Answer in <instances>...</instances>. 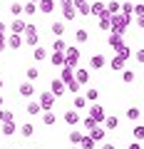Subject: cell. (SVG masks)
Listing matches in <instances>:
<instances>
[{
  "label": "cell",
  "instance_id": "cb8c5ba5",
  "mask_svg": "<svg viewBox=\"0 0 144 149\" xmlns=\"http://www.w3.org/2000/svg\"><path fill=\"white\" fill-rule=\"evenodd\" d=\"M75 80L80 82V85H85V82H90V72H87V70H75Z\"/></svg>",
  "mask_w": 144,
  "mask_h": 149
},
{
  "label": "cell",
  "instance_id": "9c48e42d",
  "mask_svg": "<svg viewBox=\"0 0 144 149\" xmlns=\"http://www.w3.org/2000/svg\"><path fill=\"white\" fill-rule=\"evenodd\" d=\"M5 40H8V47H10V50H17V47H22V42H25V37H22V35H15V32L5 35Z\"/></svg>",
  "mask_w": 144,
  "mask_h": 149
},
{
  "label": "cell",
  "instance_id": "c3c4849f",
  "mask_svg": "<svg viewBox=\"0 0 144 149\" xmlns=\"http://www.w3.org/2000/svg\"><path fill=\"white\" fill-rule=\"evenodd\" d=\"M5 119H8V109H3V107H0V124L5 122Z\"/></svg>",
  "mask_w": 144,
  "mask_h": 149
},
{
  "label": "cell",
  "instance_id": "3957f363",
  "mask_svg": "<svg viewBox=\"0 0 144 149\" xmlns=\"http://www.w3.org/2000/svg\"><path fill=\"white\" fill-rule=\"evenodd\" d=\"M60 8H62V17H65L67 22H72V20L77 17V10H75V5H72V0H62Z\"/></svg>",
  "mask_w": 144,
  "mask_h": 149
},
{
  "label": "cell",
  "instance_id": "ac0fdd59",
  "mask_svg": "<svg viewBox=\"0 0 144 149\" xmlns=\"http://www.w3.org/2000/svg\"><path fill=\"white\" fill-rule=\"evenodd\" d=\"M50 62H52L55 67H65V52H52L50 55Z\"/></svg>",
  "mask_w": 144,
  "mask_h": 149
},
{
  "label": "cell",
  "instance_id": "9a60e30c",
  "mask_svg": "<svg viewBox=\"0 0 144 149\" xmlns=\"http://www.w3.org/2000/svg\"><path fill=\"white\" fill-rule=\"evenodd\" d=\"M90 67H92V70H102V67H107V57H104V55H95V57L90 60Z\"/></svg>",
  "mask_w": 144,
  "mask_h": 149
},
{
  "label": "cell",
  "instance_id": "94428289",
  "mask_svg": "<svg viewBox=\"0 0 144 149\" xmlns=\"http://www.w3.org/2000/svg\"><path fill=\"white\" fill-rule=\"evenodd\" d=\"M142 3H144V0H142Z\"/></svg>",
  "mask_w": 144,
  "mask_h": 149
},
{
  "label": "cell",
  "instance_id": "f546056e",
  "mask_svg": "<svg viewBox=\"0 0 144 149\" xmlns=\"http://www.w3.org/2000/svg\"><path fill=\"white\" fill-rule=\"evenodd\" d=\"M132 134H134V142H144V124H137L132 129Z\"/></svg>",
  "mask_w": 144,
  "mask_h": 149
},
{
  "label": "cell",
  "instance_id": "4316f807",
  "mask_svg": "<svg viewBox=\"0 0 144 149\" xmlns=\"http://www.w3.org/2000/svg\"><path fill=\"white\" fill-rule=\"evenodd\" d=\"M75 40H77V42H87V40H90V32H87L85 27H77V32H75Z\"/></svg>",
  "mask_w": 144,
  "mask_h": 149
},
{
  "label": "cell",
  "instance_id": "2e32d148",
  "mask_svg": "<svg viewBox=\"0 0 144 149\" xmlns=\"http://www.w3.org/2000/svg\"><path fill=\"white\" fill-rule=\"evenodd\" d=\"M60 80H62L65 85H67V82H72V80H75V67H67V65H65L62 72H60Z\"/></svg>",
  "mask_w": 144,
  "mask_h": 149
},
{
  "label": "cell",
  "instance_id": "681fc988",
  "mask_svg": "<svg viewBox=\"0 0 144 149\" xmlns=\"http://www.w3.org/2000/svg\"><path fill=\"white\" fill-rule=\"evenodd\" d=\"M8 35V25H5V22H0V37H5Z\"/></svg>",
  "mask_w": 144,
  "mask_h": 149
},
{
  "label": "cell",
  "instance_id": "4fadbf2b",
  "mask_svg": "<svg viewBox=\"0 0 144 149\" xmlns=\"http://www.w3.org/2000/svg\"><path fill=\"white\" fill-rule=\"evenodd\" d=\"M72 5H75L77 15H90V3L87 0H72Z\"/></svg>",
  "mask_w": 144,
  "mask_h": 149
},
{
  "label": "cell",
  "instance_id": "f907efd6",
  "mask_svg": "<svg viewBox=\"0 0 144 149\" xmlns=\"http://www.w3.org/2000/svg\"><path fill=\"white\" fill-rule=\"evenodd\" d=\"M134 57H137V62H144V50H137V55H134Z\"/></svg>",
  "mask_w": 144,
  "mask_h": 149
},
{
  "label": "cell",
  "instance_id": "52a82bcc",
  "mask_svg": "<svg viewBox=\"0 0 144 149\" xmlns=\"http://www.w3.org/2000/svg\"><path fill=\"white\" fill-rule=\"evenodd\" d=\"M107 42H109V47H112V50H117V55L122 52V50H127V42L122 40V35H114V32H112V35L107 37Z\"/></svg>",
  "mask_w": 144,
  "mask_h": 149
},
{
  "label": "cell",
  "instance_id": "ee69618b",
  "mask_svg": "<svg viewBox=\"0 0 144 149\" xmlns=\"http://www.w3.org/2000/svg\"><path fill=\"white\" fill-rule=\"evenodd\" d=\"M104 122H107V129H117V124H119V119H117V117H107Z\"/></svg>",
  "mask_w": 144,
  "mask_h": 149
},
{
  "label": "cell",
  "instance_id": "8fae6325",
  "mask_svg": "<svg viewBox=\"0 0 144 149\" xmlns=\"http://www.w3.org/2000/svg\"><path fill=\"white\" fill-rule=\"evenodd\" d=\"M38 13H42V15L55 13V0H40L38 3Z\"/></svg>",
  "mask_w": 144,
  "mask_h": 149
},
{
  "label": "cell",
  "instance_id": "91938a15",
  "mask_svg": "<svg viewBox=\"0 0 144 149\" xmlns=\"http://www.w3.org/2000/svg\"><path fill=\"white\" fill-rule=\"evenodd\" d=\"M139 3H142V0H139Z\"/></svg>",
  "mask_w": 144,
  "mask_h": 149
},
{
  "label": "cell",
  "instance_id": "7bdbcfd3",
  "mask_svg": "<svg viewBox=\"0 0 144 149\" xmlns=\"http://www.w3.org/2000/svg\"><path fill=\"white\" fill-rule=\"evenodd\" d=\"M38 74H40L38 67H27V80H30V82H32V80H38Z\"/></svg>",
  "mask_w": 144,
  "mask_h": 149
},
{
  "label": "cell",
  "instance_id": "603a6c76",
  "mask_svg": "<svg viewBox=\"0 0 144 149\" xmlns=\"http://www.w3.org/2000/svg\"><path fill=\"white\" fill-rule=\"evenodd\" d=\"M50 30H52V35H55V37H62V35H65V22H62V20L52 22V27H50Z\"/></svg>",
  "mask_w": 144,
  "mask_h": 149
},
{
  "label": "cell",
  "instance_id": "836d02e7",
  "mask_svg": "<svg viewBox=\"0 0 144 149\" xmlns=\"http://www.w3.org/2000/svg\"><path fill=\"white\" fill-rule=\"evenodd\" d=\"M139 117H142V112H139V107H129V109H127V119H132V122H137Z\"/></svg>",
  "mask_w": 144,
  "mask_h": 149
},
{
  "label": "cell",
  "instance_id": "7dc6e473",
  "mask_svg": "<svg viewBox=\"0 0 144 149\" xmlns=\"http://www.w3.org/2000/svg\"><path fill=\"white\" fill-rule=\"evenodd\" d=\"M5 50H8V40H5V37H0V52H5Z\"/></svg>",
  "mask_w": 144,
  "mask_h": 149
},
{
  "label": "cell",
  "instance_id": "f5cc1de1",
  "mask_svg": "<svg viewBox=\"0 0 144 149\" xmlns=\"http://www.w3.org/2000/svg\"><path fill=\"white\" fill-rule=\"evenodd\" d=\"M127 149H142V144H139V142H132V144H129Z\"/></svg>",
  "mask_w": 144,
  "mask_h": 149
},
{
  "label": "cell",
  "instance_id": "83f0119b",
  "mask_svg": "<svg viewBox=\"0 0 144 149\" xmlns=\"http://www.w3.org/2000/svg\"><path fill=\"white\" fill-rule=\"evenodd\" d=\"M82 137H85V134H82L80 129H72V132H70V142L75 144V147H80V142H82Z\"/></svg>",
  "mask_w": 144,
  "mask_h": 149
},
{
  "label": "cell",
  "instance_id": "e0dca14e",
  "mask_svg": "<svg viewBox=\"0 0 144 149\" xmlns=\"http://www.w3.org/2000/svg\"><path fill=\"white\" fill-rule=\"evenodd\" d=\"M90 13H92V15H97V17H102V15H107V5H104V3H92Z\"/></svg>",
  "mask_w": 144,
  "mask_h": 149
},
{
  "label": "cell",
  "instance_id": "277c9868",
  "mask_svg": "<svg viewBox=\"0 0 144 149\" xmlns=\"http://www.w3.org/2000/svg\"><path fill=\"white\" fill-rule=\"evenodd\" d=\"M87 117H92L97 124H99V122H104V119H107V109H104L102 104H97V102H95V104L90 107V114H87Z\"/></svg>",
  "mask_w": 144,
  "mask_h": 149
},
{
  "label": "cell",
  "instance_id": "8992f818",
  "mask_svg": "<svg viewBox=\"0 0 144 149\" xmlns=\"http://www.w3.org/2000/svg\"><path fill=\"white\" fill-rule=\"evenodd\" d=\"M55 100H57V97H55L50 90H45L42 95H40V100H38V102H40V107H42V109H47V112H50V109L55 107Z\"/></svg>",
  "mask_w": 144,
  "mask_h": 149
},
{
  "label": "cell",
  "instance_id": "b9f144b4",
  "mask_svg": "<svg viewBox=\"0 0 144 149\" xmlns=\"http://www.w3.org/2000/svg\"><path fill=\"white\" fill-rule=\"evenodd\" d=\"M87 102H92V104H95V102H97V97H99V92H97V90H87Z\"/></svg>",
  "mask_w": 144,
  "mask_h": 149
},
{
  "label": "cell",
  "instance_id": "30bf717a",
  "mask_svg": "<svg viewBox=\"0 0 144 149\" xmlns=\"http://www.w3.org/2000/svg\"><path fill=\"white\" fill-rule=\"evenodd\" d=\"M25 30H27V22L22 20V17H15L13 25H10V32H15V35H25Z\"/></svg>",
  "mask_w": 144,
  "mask_h": 149
},
{
  "label": "cell",
  "instance_id": "4dcf8cb0",
  "mask_svg": "<svg viewBox=\"0 0 144 149\" xmlns=\"http://www.w3.org/2000/svg\"><path fill=\"white\" fill-rule=\"evenodd\" d=\"M20 134H22V137H32V134H35V127H32V124L30 122H25V124H22V127H20Z\"/></svg>",
  "mask_w": 144,
  "mask_h": 149
},
{
  "label": "cell",
  "instance_id": "d6986e66",
  "mask_svg": "<svg viewBox=\"0 0 144 149\" xmlns=\"http://www.w3.org/2000/svg\"><path fill=\"white\" fill-rule=\"evenodd\" d=\"M65 122H67V124H77V122H80L77 109H67V112H65Z\"/></svg>",
  "mask_w": 144,
  "mask_h": 149
},
{
  "label": "cell",
  "instance_id": "ba28073f",
  "mask_svg": "<svg viewBox=\"0 0 144 149\" xmlns=\"http://www.w3.org/2000/svg\"><path fill=\"white\" fill-rule=\"evenodd\" d=\"M50 92H52L55 97H62L65 92H67V85H65V82L57 77V80H52V82H50Z\"/></svg>",
  "mask_w": 144,
  "mask_h": 149
},
{
  "label": "cell",
  "instance_id": "d6a6232c",
  "mask_svg": "<svg viewBox=\"0 0 144 149\" xmlns=\"http://www.w3.org/2000/svg\"><path fill=\"white\" fill-rule=\"evenodd\" d=\"M42 122H45V127H52V124L57 122V117H55V112H45V114H42Z\"/></svg>",
  "mask_w": 144,
  "mask_h": 149
},
{
  "label": "cell",
  "instance_id": "f1b7e54d",
  "mask_svg": "<svg viewBox=\"0 0 144 149\" xmlns=\"http://www.w3.org/2000/svg\"><path fill=\"white\" fill-rule=\"evenodd\" d=\"M65 50H67V42H65L62 37H57L52 42V52H65Z\"/></svg>",
  "mask_w": 144,
  "mask_h": 149
},
{
  "label": "cell",
  "instance_id": "74e56055",
  "mask_svg": "<svg viewBox=\"0 0 144 149\" xmlns=\"http://www.w3.org/2000/svg\"><path fill=\"white\" fill-rule=\"evenodd\" d=\"M85 107H87V97L77 95V97H75V109H85Z\"/></svg>",
  "mask_w": 144,
  "mask_h": 149
},
{
  "label": "cell",
  "instance_id": "7402d4cb",
  "mask_svg": "<svg viewBox=\"0 0 144 149\" xmlns=\"http://www.w3.org/2000/svg\"><path fill=\"white\" fill-rule=\"evenodd\" d=\"M117 13H122V5H119L117 0H109L107 3V15H117Z\"/></svg>",
  "mask_w": 144,
  "mask_h": 149
},
{
  "label": "cell",
  "instance_id": "1f68e13d",
  "mask_svg": "<svg viewBox=\"0 0 144 149\" xmlns=\"http://www.w3.org/2000/svg\"><path fill=\"white\" fill-rule=\"evenodd\" d=\"M80 149H95V139H92L90 134H85L82 142H80Z\"/></svg>",
  "mask_w": 144,
  "mask_h": 149
},
{
  "label": "cell",
  "instance_id": "5bb4252c",
  "mask_svg": "<svg viewBox=\"0 0 144 149\" xmlns=\"http://www.w3.org/2000/svg\"><path fill=\"white\" fill-rule=\"evenodd\" d=\"M17 92H20L22 97H27V100H30V97L35 95V87H32V82L27 80V82H20V90H17Z\"/></svg>",
  "mask_w": 144,
  "mask_h": 149
},
{
  "label": "cell",
  "instance_id": "9f6ffc18",
  "mask_svg": "<svg viewBox=\"0 0 144 149\" xmlns=\"http://www.w3.org/2000/svg\"><path fill=\"white\" fill-rule=\"evenodd\" d=\"M27 3H35V5H38V3H40V0H27Z\"/></svg>",
  "mask_w": 144,
  "mask_h": 149
},
{
  "label": "cell",
  "instance_id": "680465c9",
  "mask_svg": "<svg viewBox=\"0 0 144 149\" xmlns=\"http://www.w3.org/2000/svg\"><path fill=\"white\" fill-rule=\"evenodd\" d=\"M72 149H80V147H72Z\"/></svg>",
  "mask_w": 144,
  "mask_h": 149
},
{
  "label": "cell",
  "instance_id": "ffe728a7",
  "mask_svg": "<svg viewBox=\"0 0 144 149\" xmlns=\"http://www.w3.org/2000/svg\"><path fill=\"white\" fill-rule=\"evenodd\" d=\"M97 25H99V30H104V32H107V30H112V15H102Z\"/></svg>",
  "mask_w": 144,
  "mask_h": 149
},
{
  "label": "cell",
  "instance_id": "60d3db41",
  "mask_svg": "<svg viewBox=\"0 0 144 149\" xmlns=\"http://www.w3.org/2000/svg\"><path fill=\"white\" fill-rule=\"evenodd\" d=\"M122 15H134V5L132 3H122Z\"/></svg>",
  "mask_w": 144,
  "mask_h": 149
},
{
  "label": "cell",
  "instance_id": "6da1fadb",
  "mask_svg": "<svg viewBox=\"0 0 144 149\" xmlns=\"http://www.w3.org/2000/svg\"><path fill=\"white\" fill-rule=\"evenodd\" d=\"M129 22H132V15H122V13L112 15V32L114 35H127Z\"/></svg>",
  "mask_w": 144,
  "mask_h": 149
},
{
  "label": "cell",
  "instance_id": "ab89813d",
  "mask_svg": "<svg viewBox=\"0 0 144 149\" xmlns=\"http://www.w3.org/2000/svg\"><path fill=\"white\" fill-rule=\"evenodd\" d=\"M67 92H72V95H77V92H80V82H77V80L67 82Z\"/></svg>",
  "mask_w": 144,
  "mask_h": 149
},
{
  "label": "cell",
  "instance_id": "bcb514c9",
  "mask_svg": "<svg viewBox=\"0 0 144 149\" xmlns=\"http://www.w3.org/2000/svg\"><path fill=\"white\" fill-rule=\"evenodd\" d=\"M134 15H144V3H137L134 5Z\"/></svg>",
  "mask_w": 144,
  "mask_h": 149
},
{
  "label": "cell",
  "instance_id": "db71d44e",
  "mask_svg": "<svg viewBox=\"0 0 144 149\" xmlns=\"http://www.w3.org/2000/svg\"><path fill=\"white\" fill-rule=\"evenodd\" d=\"M102 149H117V147H114V144H109V142H104V144H102Z\"/></svg>",
  "mask_w": 144,
  "mask_h": 149
},
{
  "label": "cell",
  "instance_id": "d4e9b609",
  "mask_svg": "<svg viewBox=\"0 0 144 149\" xmlns=\"http://www.w3.org/2000/svg\"><path fill=\"white\" fill-rule=\"evenodd\" d=\"M109 65H112L114 70H122V72H124V67H127V60L117 55V57H112V62H109Z\"/></svg>",
  "mask_w": 144,
  "mask_h": 149
},
{
  "label": "cell",
  "instance_id": "8d00e7d4",
  "mask_svg": "<svg viewBox=\"0 0 144 149\" xmlns=\"http://www.w3.org/2000/svg\"><path fill=\"white\" fill-rule=\"evenodd\" d=\"M134 77H137V74H134L132 70H124V72H122V82H124V85H129V82H134Z\"/></svg>",
  "mask_w": 144,
  "mask_h": 149
},
{
  "label": "cell",
  "instance_id": "7a4b0ae2",
  "mask_svg": "<svg viewBox=\"0 0 144 149\" xmlns=\"http://www.w3.org/2000/svg\"><path fill=\"white\" fill-rule=\"evenodd\" d=\"M25 42L30 45V47H38V40H40V35H38V27L32 25V22H27V30H25Z\"/></svg>",
  "mask_w": 144,
  "mask_h": 149
},
{
  "label": "cell",
  "instance_id": "f35d334b",
  "mask_svg": "<svg viewBox=\"0 0 144 149\" xmlns=\"http://www.w3.org/2000/svg\"><path fill=\"white\" fill-rule=\"evenodd\" d=\"M35 13H38V5H35V3H27V5H25V15H27V17H32Z\"/></svg>",
  "mask_w": 144,
  "mask_h": 149
},
{
  "label": "cell",
  "instance_id": "44dd1931",
  "mask_svg": "<svg viewBox=\"0 0 144 149\" xmlns=\"http://www.w3.org/2000/svg\"><path fill=\"white\" fill-rule=\"evenodd\" d=\"M104 132H107V129H102L99 124H97L95 129H90V137L95 139V142H102V139H104Z\"/></svg>",
  "mask_w": 144,
  "mask_h": 149
},
{
  "label": "cell",
  "instance_id": "484cf974",
  "mask_svg": "<svg viewBox=\"0 0 144 149\" xmlns=\"http://www.w3.org/2000/svg\"><path fill=\"white\" fill-rule=\"evenodd\" d=\"M27 114H32V117H35V114H40V112H42V107H40V102H27Z\"/></svg>",
  "mask_w": 144,
  "mask_h": 149
},
{
  "label": "cell",
  "instance_id": "f6af8a7d",
  "mask_svg": "<svg viewBox=\"0 0 144 149\" xmlns=\"http://www.w3.org/2000/svg\"><path fill=\"white\" fill-rule=\"evenodd\" d=\"M82 124H85V129H87V132L97 127V122H95V119H92V117H85V122H82Z\"/></svg>",
  "mask_w": 144,
  "mask_h": 149
},
{
  "label": "cell",
  "instance_id": "d590c367",
  "mask_svg": "<svg viewBox=\"0 0 144 149\" xmlns=\"http://www.w3.org/2000/svg\"><path fill=\"white\" fill-rule=\"evenodd\" d=\"M10 13H13L15 17L25 15V5H20V3H13V5H10Z\"/></svg>",
  "mask_w": 144,
  "mask_h": 149
},
{
  "label": "cell",
  "instance_id": "5b68a950",
  "mask_svg": "<svg viewBox=\"0 0 144 149\" xmlns=\"http://www.w3.org/2000/svg\"><path fill=\"white\" fill-rule=\"evenodd\" d=\"M77 62H80V50L67 47L65 50V65H67V67H77Z\"/></svg>",
  "mask_w": 144,
  "mask_h": 149
},
{
  "label": "cell",
  "instance_id": "e575fe53",
  "mask_svg": "<svg viewBox=\"0 0 144 149\" xmlns=\"http://www.w3.org/2000/svg\"><path fill=\"white\" fill-rule=\"evenodd\" d=\"M32 57L38 60V62H42V60H47V50H45V47H35V52H32Z\"/></svg>",
  "mask_w": 144,
  "mask_h": 149
},
{
  "label": "cell",
  "instance_id": "11a10c76",
  "mask_svg": "<svg viewBox=\"0 0 144 149\" xmlns=\"http://www.w3.org/2000/svg\"><path fill=\"white\" fill-rule=\"evenodd\" d=\"M3 85H5V82H3V77H0V90H3Z\"/></svg>",
  "mask_w": 144,
  "mask_h": 149
},
{
  "label": "cell",
  "instance_id": "7c38bea8",
  "mask_svg": "<svg viewBox=\"0 0 144 149\" xmlns=\"http://www.w3.org/2000/svg\"><path fill=\"white\" fill-rule=\"evenodd\" d=\"M0 132L5 134V137H10V134H15V132H17V127H15V119H5V122L0 124Z\"/></svg>",
  "mask_w": 144,
  "mask_h": 149
},
{
  "label": "cell",
  "instance_id": "816d5d0a",
  "mask_svg": "<svg viewBox=\"0 0 144 149\" xmlns=\"http://www.w3.org/2000/svg\"><path fill=\"white\" fill-rule=\"evenodd\" d=\"M137 27H142V30H144V15H137Z\"/></svg>",
  "mask_w": 144,
  "mask_h": 149
},
{
  "label": "cell",
  "instance_id": "6f0895ef",
  "mask_svg": "<svg viewBox=\"0 0 144 149\" xmlns=\"http://www.w3.org/2000/svg\"><path fill=\"white\" fill-rule=\"evenodd\" d=\"M3 102H5V100H3V95H0V107H3Z\"/></svg>",
  "mask_w": 144,
  "mask_h": 149
}]
</instances>
